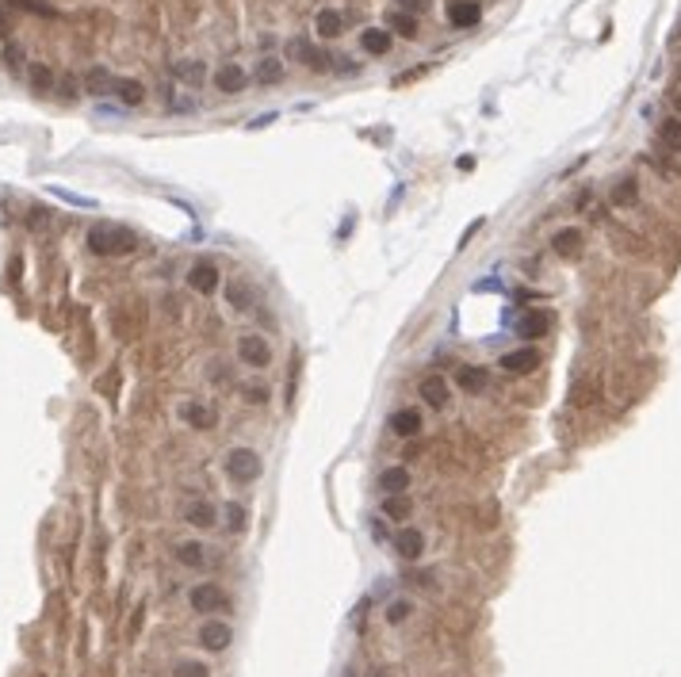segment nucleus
Returning a JSON list of instances; mask_svg holds the SVG:
<instances>
[{"mask_svg":"<svg viewBox=\"0 0 681 677\" xmlns=\"http://www.w3.org/2000/svg\"><path fill=\"white\" fill-rule=\"evenodd\" d=\"M176 559H181L184 562V567H203V543H176Z\"/></svg>","mask_w":681,"mask_h":677,"instance_id":"nucleus-28","label":"nucleus"},{"mask_svg":"<svg viewBox=\"0 0 681 677\" xmlns=\"http://www.w3.org/2000/svg\"><path fill=\"white\" fill-rule=\"evenodd\" d=\"M448 20H452V27H459V31L479 27V20H482L479 0H452V4H448Z\"/></svg>","mask_w":681,"mask_h":677,"instance_id":"nucleus-10","label":"nucleus"},{"mask_svg":"<svg viewBox=\"0 0 681 677\" xmlns=\"http://www.w3.org/2000/svg\"><path fill=\"white\" fill-rule=\"evenodd\" d=\"M391 432H394V436H406V440L418 436V432H421V413L410 410V406L399 410V413H391Z\"/></svg>","mask_w":681,"mask_h":677,"instance_id":"nucleus-16","label":"nucleus"},{"mask_svg":"<svg viewBox=\"0 0 681 677\" xmlns=\"http://www.w3.org/2000/svg\"><path fill=\"white\" fill-rule=\"evenodd\" d=\"M245 402L261 406V402H268V390H264V387H245Z\"/></svg>","mask_w":681,"mask_h":677,"instance_id":"nucleus-38","label":"nucleus"},{"mask_svg":"<svg viewBox=\"0 0 681 677\" xmlns=\"http://www.w3.org/2000/svg\"><path fill=\"white\" fill-rule=\"evenodd\" d=\"M406 486H410V471H406V467H387V471L379 475V490L383 494H402Z\"/></svg>","mask_w":681,"mask_h":677,"instance_id":"nucleus-19","label":"nucleus"},{"mask_svg":"<svg viewBox=\"0 0 681 677\" xmlns=\"http://www.w3.org/2000/svg\"><path fill=\"white\" fill-rule=\"evenodd\" d=\"M379 677H391V673H379Z\"/></svg>","mask_w":681,"mask_h":677,"instance_id":"nucleus-40","label":"nucleus"},{"mask_svg":"<svg viewBox=\"0 0 681 677\" xmlns=\"http://www.w3.org/2000/svg\"><path fill=\"white\" fill-rule=\"evenodd\" d=\"M333 73H345V77H353V73H360V62H356V58H345V54H340V58H333Z\"/></svg>","mask_w":681,"mask_h":677,"instance_id":"nucleus-34","label":"nucleus"},{"mask_svg":"<svg viewBox=\"0 0 681 677\" xmlns=\"http://www.w3.org/2000/svg\"><path fill=\"white\" fill-rule=\"evenodd\" d=\"M261 471H264V463H261V456L253 448H234L230 456H226V475H230L234 482H241V486L257 482Z\"/></svg>","mask_w":681,"mask_h":677,"instance_id":"nucleus-2","label":"nucleus"},{"mask_svg":"<svg viewBox=\"0 0 681 677\" xmlns=\"http://www.w3.org/2000/svg\"><path fill=\"white\" fill-rule=\"evenodd\" d=\"M188 605H192V613H219V608H230V597L219 589V581H200L188 594Z\"/></svg>","mask_w":681,"mask_h":677,"instance_id":"nucleus-3","label":"nucleus"},{"mask_svg":"<svg viewBox=\"0 0 681 677\" xmlns=\"http://www.w3.org/2000/svg\"><path fill=\"white\" fill-rule=\"evenodd\" d=\"M547 329H551V314L547 310H528L521 318V325H517V333L528 337V341H536V337H544Z\"/></svg>","mask_w":681,"mask_h":677,"instance_id":"nucleus-15","label":"nucleus"},{"mask_svg":"<svg viewBox=\"0 0 681 677\" xmlns=\"http://www.w3.org/2000/svg\"><path fill=\"white\" fill-rule=\"evenodd\" d=\"M551 245H555L559 257H578V253H582V230H559Z\"/></svg>","mask_w":681,"mask_h":677,"instance_id":"nucleus-20","label":"nucleus"},{"mask_svg":"<svg viewBox=\"0 0 681 677\" xmlns=\"http://www.w3.org/2000/svg\"><path fill=\"white\" fill-rule=\"evenodd\" d=\"M84 84H88V92H96V96H108V92H115V77H111L108 69H92L88 77H84Z\"/></svg>","mask_w":681,"mask_h":677,"instance_id":"nucleus-23","label":"nucleus"},{"mask_svg":"<svg viewBox=\"0 0 681 677\" xmlns=\"http://www.w3.org/2000/svg\"><path fill=\"white\" fill-rule=\"evenodd\" d=\"M261 84H280L283 81V65H280V58H264L261 65H257V73H253Z\"/></svg>","mask_w":681,"mask_h":677,"instance_id":"nucleus-27","label":"nucleus"},{"mask_svg":"<svg viewBox=\"0 0 681 677\" xmlns=\"http://www.w3.org/2000/svg\"><path fill=\"white\" fill-rule=\"evenodd\" d=\"M299 368H302V360H299V356H295V360H291V375H287V402H291V398H295V383H299Z\"/></svg>","mask_w":681,"mask_h":677,"instance_id":"nucleus-37","label":"nucleus"},{"mask_svg":"<svg viewBox=\"0 0 681 677\" xmlns=\"http://www.w3.org/2000/svg\"><path fill=\"white\" fill-rule=\"evenodd\" d=\"M387 31L402 35V39H418V20H413V12H406V8H391V12H387Z\"/></svg>","mask_w":681,"mask_h":677,"instance_id":"nucleus-14","label":"nucleus"},{"mask_svg":"<svg viewBox=\"0 0 681 677\" xmlns=\"http://www.w3.org/2000/svg\"><path fill=\"white\" fill-rule=\"evenodd\" d=\"M214 516H219V513H214V505H211V502H195L192 509H188V521H192L195 528H211V524H214Z\"/></svg>","mask_w":681,"mask_h":677,"instance_id":"nucleus-26","label":"nucleus"},{"mask_svg":"<svg viewBox=\"0 0 681 677\" xmlns=\"http://www.w3.org/2000/svg\"><path fill=\"white\" fill-rule=\"evenodd\" d=\"M230 643H234V627L226 620H207L200 627V647H207V651H226Z\"/></svg>","mask_w":681,"mask_h":677,"instance_id":"nucleus-8","label":"nucleus"},{"mask_svg":"<svg viewBox=\"0 0 681 677\" xmlns=\"http://www.w3.org/2000/svg\"><path fill=\"white\" fill-rule=\"evenodd\" d=\"M115 96H119L122 103H130V108H135V103L146 100V88H142L138 81H119V84H115Z\"/></svg>","mask_w":681,"mask_h":677,"instance_id":"nucleus-29","label":"nucleus"},{"mask_svg":"<svg viewBox=\"0 0 681 677\" xmlns=\"http://www.w3.org/2000/svg\"><path fill=\"white\" fill-rule=\"evenodd\" d=\"M31 84H35V88H50V84H54L50 69H46V65H35V69H31Z\"/></svg>","mask_w":681,"mask_h":677,"instance_id":"nucleus-36","label":"nucleus"},{"mask_svg":"<svg viewBox=\"0 0 681 677\" xmlns=\"http://www.w3.org/2000/svg\"><path fill=\"white\" fill-rule=\"evenodd\" d=\"M314 27H318L321 39H337V35L345 31V16H340L337 8H321L318 20H314Z\"/></svg>","mask_w":681,"mask_h":677,"instance_id":"nucleus-18","label":"nucleus"},{"mask_svg":"<svg viewBox=\"0 0 681 677\" xmlns=\"http://www.w3.org/2000/svg\"><path fill=\"white\" fill-rule=\"evenodd\" d=\"M410 616V601H391V608H387V620L391 624H399V620Z\"/></svg>","mask_w":681,"mask_h":677,"instance_id":"nucleus-35","label":"nucleus"},{"mask_svg":"<svg viewBox=\"0 0 681 677\" xmlns=\"http://www.w3.org/2000/svg\"><path fill=\"white\" fill-rule=\"evenodd\" d=\"M394 548H399V555L406 562H418L421 555H425V536L418 528H402L399 532V540H394Z\"/></svg>","mask_w":681,"mask_h":677,"instance_id":"nucleus-12","label":"nucleus"},{"mask_svg":"<svg viewBox=\"0 0 681 677\" xmlns=\"http://www.w3.org/2000/svg\"><path fill=\"white\" fill-rule=\"evenodd\" d=\"M176 77H181V81H203V65L200 62H181V65H176Z\"/></svg>","mask_w":681,"mask_h":677,"instance_id":"nucleus-32","label":"nucleus"},{"mask_svg":"<svg viewBox=\"0 0 681 677\" xmlns=\"http://www.w3.org/2000/svg\"><path fill=\"white\" fill-rule=\"evenodd\" d=\"M399 4L406 8V12H421V8H425V0H399Z\"/></svg>","mask_w":681,"mask_h":677,"instance_id":"nucleus-39","label":"nucleus"},{"mask_svg":"<svg viewBox=\"0 0 681 677\" xmlns=\"http://www.w3.org/2000/svg\"><path fill=\"white\" fill-rule=\"evenodd\" d=\"M184 421L192 429H211L214 425V413L207 406H200V402H188V406H184Z\"/></svg>","mask_w":681,"mask_h":677,"instance_id":"nucleus-21","label":"nucleus"},{"mask_svg":"<svg viewBox=\"0 0 681 677\" xmlns=\"http://www.w3.org/2000/svg\"><path fill=\"white\" fill-rule=\"evenodd\" d=\"M238 356H241V364H249V368H268L272 364V349H268V341H264L261 333L238 337Z\"/></svg>","mask_w":681,"mask_h":677,"instance_id":"nucleus-4","label":"nucleus"},{"mask_svg":"<svg viewBox=\"0 0 681 677\" xmlns=\"http://www.w3.org/2000/svg\"><path fill=\"white\" fill-rule=\"evenodd\" d=\"M383 513L391 516V521H406V516L413 513V505H410V497H406V494H387Z\"/></svg>","mask_w":681,"mask_h":677,"instance_id":"nucleus-22","label":"nucleus"},{"mask_svg":"<svg viewBox=\"0 0 681 677\" xmlns=\"http://www.w3.org/2000/svg\"><path fill=\"white\" fill-rule=\"evenodd\" d=\"M219 284H222V276H219V265H214V260H195V265L188 268V287L200 291V295H214Z\"/></svg>","mask_w":681,"mask_h":677,"instance_id":"nucleus-5","label":"nucleus"},{"mask_svg":"<svg viewBox=\"0 0 681 677\" xmlns=\"http://www.w3.org/2000/svg\"><path fill=\"white\" fill-rule=\"evenodd\" d=\"M501 371H509V375H528V371H536L540 368V352L536 349H517V352H505L501 356V364H498Z\"/></svg>","mask_w":681,"mask_h":677,"instance_id":"nucleus-11","label":"nucleus"},{"mask_svg":"<svg viewBox=\"0 0 681 677\" xmlns=\"http://www.w3.org/2000/svg\"><path fill=\"white\" fill-rule=\"evenodd\" d=\"M360 46H364L367 54H375V58H383V54H391L394 35L387 31V27H367V31L360 35Z\"/></svg>","mask_w":681,"mask_h":677,"instance_id":"nucleus-13","label":"nucleus"},{"mask_svg":"<svg viewBox=\"0 0 681 677\" xmlns=\"http://www.w3.org/2000/svg\"><path fill=\"white\" fill-rule=\"evenodd\" d=\"M226 528H230L234 536L245 532V505H241V502H230V505H226Z\"/></svg>","mask_w":681,"mask_h":677,"instance_id":"nucleus-31","label":"nucleus"},{"mask_svg":"<svg viewBox=\"0 0 681 677\" xmlns=\"http://www.w3.org/2000/svg\"><path fill=\"white\" fill-rule=\"evenodd\" d=\"M636 195H639V187H636V180H631V176H624V180L612 187V203H617V207L636 203Z\"/></svg>","mask_w":681,"mask_h":677,"instance_id":"nucleus-30","label":"nucleus"},{"mask_svg":"<svg viewBox=\"0 0 681 677\" xmlns=\"http://www.w3.org/2000/svg\"><path fill=\"white\" fill-rule=\"evenodd\" d=\"M287 58H291V62H299V65H307V69H318V73H321V69H329L326 62H333L329 54H321L310 39H291V42H287Z\"/></svg>","mask_w":681,"mask_h":677,"instance_id":"nucleus-6","label":"nucleus"},{"mask_svg":"<svg viewBox=\"0 0 681 677\" xmlns=\"http://www.w3.org/2000/svg\"><path fill=\"white\" fill-rule=\"evenodd\" d=\"M245 84H249V73H245L238 62H226V65L214 69V88L226 92V96H238V92H245Z\"/></svg>","mask_w":681,"mask_h":677,"instance_id":"nucleus-7","label":"nucleus"},{"mask_svg":"<svg viewBox=\"0 0 681 677\" xmlns=\"http://www.w3.org/2000/svg\"><path fill=\"white\" fill-rule=\"evenodd\" d=\"M456 387L463 394H482L490 387V368H482V364H463V368H456Z\"/></svg>","mask_w":681,"mask_h":677,"instance_id":"nucleus-9","label":"nucleus"},{"mask_svg":"<svg viewBox=\"0 0 681 677\" xmlns=\"http://www.w3.org/2000/svg\"><path fill=\"white\" fill-rule=\"evenodd\" d=\"M418 394H421L425 402H429L433 410H440L444 402H448V383H444L440 375H425V379H421V387H418Z\"/></svg>","mask_w":681,"mask_h":677,"instance_id":"nucleus-17","label":"nucleus"},{"mask_svg":"<svg viewBox=\"0 0 681 677\" xmlns=\"http://www.w3.org/2000/svg\"><path fill=\"white\" fill-rule=\"evenodd\" d=\"M226 299H230V306L234 310H249V303H253V291L241 284V279H230L226 284Z\"/></svg>","mask_w":681,"mask_h":677,"instance_id":"nucleus-24","label":"nucleus"},{"mask_svg":"<svg viewBox=\"0 0 681 677\" xmlns=\"http://www.w3.org/2000/svg\"><path fill=\"white\" fill-rule=\"evenodd\" d=\"M176 677H211V670H207L203 662H181L176 666Z\"/></svg>","mask_w":681,"mask_h":677,"instance_id":"nucleus-33","label":"nucleus"},{"mask_svg":"<svg viewBox=\"0 0 681 677\" xmlns=\"http://www.w3.org/2000/svg\"><path fill=\"white\" fill-rule=\"evenodd\" d=\"M658 138H662V146H670L677 154V149H681V119H662V123H658Z\"/></svg>","mask_w":681,"mask_h":677,"instance_id":"nucleus-25","label":"nucleus"},{"mask_svg":"<svg viewBox=\"0 0 681 677\" xmlns=\"http://www.w3.org/2000/svg\"><path fill=\"white\" fill-rule=\"evenodd\" d=\"M138 238L127 230V226H115V222H96L88 230V249L100 253V257H127L135 253Z\"/></svg>","mask_w":681,"mask_h":677,"instance_id":"nucleus-1","label":"nucleus"}]
</instances>
